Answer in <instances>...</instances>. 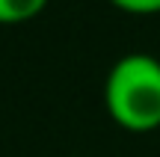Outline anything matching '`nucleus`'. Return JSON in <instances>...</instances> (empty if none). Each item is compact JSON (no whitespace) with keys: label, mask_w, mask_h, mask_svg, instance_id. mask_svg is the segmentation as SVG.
Returning a JSON list of instances; mask_svg holds the SVG:
<instances>
[{"label":"nucleus","mask_w":160,"mask_h":157,"mask_svg":"<svg viewBox=\"0 0 160 157\" xmlns=\"http://www.w3.org/2000/svg\"><path fill=\"white\" fill-rule=\"evenodd\" d=\"M104 107L119 128L148 134L160 128V59L151 53H125L104 80Z\"/></svg>","instance_id":"1"},{"label":"nucleus","mask_w":160,"mask_h":157,"mask_svg":"<svg viewBox=\"0 0 160 157\" xmlns=\"http://www.w3.org/2000/svg\"><path fill=\"white\" fill-rule=\"evenodd\" d=\"M48 0H0V24H21L36 18Z\"/></svg>","instance_id":"2"},{"label":"nucleus","mask_w":160,"mask_h":157,"mask_svg":"<svg viewBox=\"0 0 160 157\" xmlns=\"http://www.w3.org/2000/svg\"><path fill=\"white\" fill-rule=\"evenodd\" d=\"M113 6H119L122 12H131V15H154L160 12V0H110Z\"/></svg>","instance_id":"3"}]
</instances>
